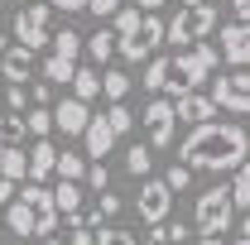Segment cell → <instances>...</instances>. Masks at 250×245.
I'll return each mask as SVG.
<instances>
[{
	"label": "cell",
	"instance_id": "obj_8",
	"mask_svg": "<svg viewBox=\"0 0 250 245\" xmlns=\"http://www.w3.org/2000/svg\"><path fill=\"white\" fill-rule=\"evenodd\" d=\"M135 212H140V221H145V226H159L164 216L173 212V192H168V183L145 173V183H140V197H135Z\"/></svg>",
	"mask_w": 250,
	"mask_h": 245
},
{
	"label": "cell",
	"instance_id": "obj_5",
	"mask_svg": "<svg viewBox=\"0 0 250 245\" xmlns=\"http://www.w3.org/2000/svg\"><path fill=\"white\" fill-rule=\"evenodd\" d=\"M159 43H164V20H159V10H140V24L130 34H116V53H121L125 62H145Z\"/></svg>",
	"mask_w": 250,
	"mask_h": 245
},
{
	"label": "cell",
	"instance_id": "obj_42",
	"mask_svg": "<svg viewBox=\"0 0 250 245\" xmlns=\"http://www.w3.org/2000/svg\"><path fill=\"white\" fill-rule=\"evenodd\" d=\"M164 5H178V0H140V10H164Z\"/></svg>",
	"mask_w": 250,
	"mask_h": 245
},
{
	"label": "cell",
	"instance_id": "obj_6",
	"mask_svg": "<svg viewBox=\"0 0 250 245\" xmlns=\"http://www.w3.org/2000/svg\"><path fill=\"white\" fill-rule=\"evenodd\" d=\"M192 221H197V231H212V236H226L231 226H236V207H231V192L226 187H207V192H197V202H192Z\"/></svg>",
	"mask_w": 250,
	"mask_h": 245
},
{
	"label": "cell",
	"instance_id": "obj_9",
	"mask_svg": "<svg viewBox=\"0 0 250 245\" xmlns=\"http://www.w3.org/2000/svg\"><path fill=\"white\" fill-rule=\"evenodd\" d=\"M48 10H53V5H43V0L20 5V15H15V43L43 48V43H48Z\"/></svg>",
	"mask_w": 250,
	"mask_h": 245
},
{
	"label": "cell",
	"instance_id": "obj_32",
	"mask_svg": "<svg viewBox=\"0 0 250 245\" xmlns=\"http://www.w3.org/2000/svg\"><path fill=\"white\" fill-rule=\"evenodd\" d=\"M82 178H87V183H92L96 192H101V187H111V168H106V163L96 159V163H87V173H82Z\"/></svg>",
	"mask_w": 250,
	"mask_h": 245
},
{
	"label": "cell",
	"instance_id": "obj_44",
	"mask_svg": "<svg viewBox=\"0 0 250 245\" xmlns=\"http://www.w3.org/2000/svg\"><path fill=\"white\" fill-rule=\"evenodd\" d=\"M178 5H202V0H178Z\"/></svg>",
	"mask_w": 250,
	"mask_h": 245
},
{
	"label": "cell",
	"instance_id": "obj_16",
	"mask_svg": "<svg viewBox=\"0 0 250 245\" xmlns=\"http://www.w3.org/2000/svg\"><path fill=\"white\" fill-rule=\"evenodd\" d=\"M53 140H48V135H43V140H34V149L24 154V178H34V183H43V178H48V173H53Z\"/></svg>",
	"mask_w": 250,
	"mask_h": 245
},
{
	"label": "cell",
	"instance_id": "obj_11",
	"mask_svg": "<svg viewBox=\"0 0 250 245\" xmlns=\"http://www.w3.org/2000/svg\"><path fill=\"white\" fill-rule=\"evenodd\" d=\"M173 125H178V116H173V101H149V106H145L149 149H168V144H173Z\"/></svg>",
	"mask_w": 250,
	"mask_h": 245
},
{
	"label": "cell",
	"instance_id": "obj_46",
	"mask_svg": "<svg viewBox=\"0 0 250 245\" xmlns=\"http://www.w3.org/2000/svg\"><path fill=\"white\" fill-rule=\"evenodd\" d=\"M145 245H159V241H154V236H149V241H145Z\"/></svg>",
	"mask_w": 250,
	"mask_h": 245
},
{
	"label": "cell",
	"instance_id": "obj_43",
	"mask_svg": "<svg viewBox=\"0 0 250 245\" xmlns=\"http://www.w3.org/2000/svg\"><path fill=\"white\" fill-rule=\"evenodd\" d=\"M43 245H62V241H58V236H43Z\"/></svg>",
	"mask_w": 250,
	"mask_h": 245
},
{
	"label": "cell",
	"instance_id": "obj_13",
	"mask_svg": "<svg viewBox=\"0 0 250 245\" xmlns=\"http://www.w3.org/2000/svg\"><path fill=\"white\" fill-rule=\"evenodd\" d=\"M34 67H39V48H29V43H10L5 58H0V77H5V82H29Z\"/></svg>",
	"mask_w": 250,
	"mask_h": 245
},
{
	"label": "cell",
	"instance_id": "obj_33",
	"mask_svg": "<svg viewBox=\"0 0 250 245\" xmlns=\"http://www.w3.org/2000/svg\"><path fill=\"white\" fill-rule=\"evenodd\" d=\"M5 106H10V111H24V106H29V92H24V82H10V87H5Z\"/></svg>",
	"mask_w": 250,
	"mask_h": 245
},
{
	"label": "cell",
	"instance_id": "obj_39",
	"mask_svg": "<svg viewBox=\"0 0 250 245\" xmlns=\"http://www.w3.org/2000/svg\"><path fill=\"white\" fill-rule=\"evenodd\" d=\"M43 5H62L67 15H77V10H87V0H43Z\"/></svg>",
	"mask_w": 250,
	"mask_h": 245
},
{
	"label": "cell",
	"instance_id": "obj_45",
	"mask_svg": "<svg viewBox=\"0 0 250 245\" xmlns=\"http://www.w3.org/2000/svg\"><path fill=\"white\" fill-rule=\"evenodd\" d=\"M5 43H10V39H5V29H0V48H5Z\"/></svg>",
	"mask_w": 250,
	"mask_h": 245
},
{
	"label": "cell",
	"instance_id": "obj_34",
	"mask_svg": "<svg viewBox=\"0 0 250 245\" xmlns=\"http://www.w3.org/2000/svg\"><path fill=\"white\" fill-rule=\"evenodd\" d=\"M135 24H140V10H125V5H121V10H116V24H111V29H116V34H130Z\"/></svg>",
	"mask_w": 250,
	"mask_h": 245
},
{
	"label": "cell",
	"instance_id": "obj_4",
	"mask_svg": "<svg viewBox=\"0 0 250 245\" xmlns=\"http://www.w3.org/2000/svg\"><path fill=\"white\" fill-rule=\"evenodd\" d=\"M221 24V15H217V5H178V15L164 24V39L168 43H178V48H188V43H197V39H207V34Z\"/></svg>",
	"mask_w": 250,
	"mask_h": 245
},
{
	"label": "cell",
	"instance_id": "obj_7",
	"mask_svg": "<svg viewBox=\"0 0 250 245\" xmlns=\"http://www.w3.org/2000/svg\"><path fill=\"white\" fill-rule=\"evenodd\" d=\"M212 106L217 111H231L236 121L250 111V72L246 67H231V72H221L217 87H212Z\"/></svg>",
	"mask_w": 250,
	"mask_h": 245
},
{
	"label": "cell",
	"instance_id": "obj_38",
	"mask_svg": "<svg viewBox=\"0 0 250 245\" xmlns=\"http://www.w3.org/2000/svg\"><path fill=\"white\" fill-rule=\"evenodd\" d=\"M15 187H20V183H15V178H5V173H0V207H5V202L15 197Z\"/></svg>",
	"mask_w": 250,
	"mask_h": 245
},
{
	"label": "cell",
	"instance_id": "obj_10",
	"mask_svg": "<svg viewBox=\"0 0 250 245\" xmlns=\"http://www.w3.org/2000/svg\"><path fill=\"white\" fill-rule=\"evenodd\" d=\"M217 53L221 62H231V67H246L250 62V29H246V20H231V24H217Z\"/></svg>",
	"mask_w": 250,
	"mask_h": 245
},
{
	"label": "cell",
	"instance_id": "obj_41",
	"mask_svg": "<svg viewBox=\"0 0 250 245\" xmlns=\"http://www.w3.org/2000/svg\"><path fill=\"white\" fill-rule=\"evenodd\" d=\"M231 15H236V20H246V15H250V0H231Z\"/></svg>",
	"mask_w": 250,
	"mask_h": 245
},
{
	"label": "cell",
	"instance_id": "obj_1",
	"mask_svg": "<svg viewBox=\"0 0 250 245\" xmlns=\"http://www.w3.org/2000/svg\"><path fill=\"white\" fill-rule=\"evenodd\" d=\"M250 154V135L241 121H197L188 130V140L178 144V159H183L192 173H231L236 163H246Z\"/></svg>",
	"mask_w": 250,
	"mask_h": 245
},
{
	"label": "cell",
	"instance_id": "obj_19",
	"mask_svg": "<svg viewBox=\"0 0 250 245\" xmlns=\"http://www.w3.org/2000/svg\"><path fill=\"white\" fill-rule=\"evenodd\" d=\"M82 48H87V58H92V62H111V58H116V29L101 24L92 39H82Z\"/></svg>",
	"mask_w": 250,
	"mask_h": 245
},
{
	"label": "cell",
	"instance_id": "obj_37",
	"mask_svg": "<svg viewBox=\"0 0 250 245\" xmlns=\"http://www.w3.org/2000/svg\"><path fill=\"white\" fill-rule=\"evenodd\" d=\"M67 245H92V226H87V221H72V231H67Z\"/></svg>",
	"mask_w": 250,
	"mask_h": 245
},
{
	"label": "cell",
	"instance_id": "obj_20",
	"mask_svg": "<svg viewBox=\"0 0 250 245\" xmlns=\"http://www.w3.org/2000/svg\"><path fill=\"white\" fill-rule=\"evenodd\" d=\"M231 207H236V216H246V207H250V173H246V163H236L231 168Z\"/></svg>",
	"mask_w": 250,
	"mask_h": 245
},
{
	"label": "cell",
	"instance_id": "obj_26",
	"mask_svg": "<svg viewBox=\"0 0 250 245\" xmlns=\"http://www.w3.org/2000/svg\"><path fill=\"white\" fill-rule=\"evenodd\" d=\"M149 163H154V149H149V144H130V149H125V173L145 178V173H149Z\"/></svg>",
	"mask_w": 250,
	"mask_h": 245
},
{
	"label": "cell",
	"instance_id": "obj_36",
	"mask_svg": "<svg viewBox=\"0 0 250 245\" xmlns=\"http://www.w3.org/2000/svg\"><path fill=\"white\" fill-rule=\"evenodd\" d=\"M121 5H125V0H87V10H92L96 20H106V15H116Z\"/></svg>",
	"mask_w": 250,
	"mask_h": 245
},
{
	"label": "cell",
	"instance_id": "obj_18",
	"mask_svg": "<svg viewBox=\"0 0 250 245\" xmlns=\"http://www.w3.org/2000/svg\"><path fill=\"white\" fill-rule=\"evenodd\" d=\"M67 82H72V96H82L87 106L101 96V72H96V67H72V77H67Z\"/></svg>",
	"mask_w": 250,
	"mask_h": 245
},
{
	"label": "cell",
	"instance_id": "obj_14",
	"mask_svg": "<svg viewBox=\"0 0 250 245\" xmlns=\"http://www.w3.org/2000/svg\"><path fill=\"white\" fill-rule=\"evenodd\" d=\"M82 140H87V159H106V154H111V144H116L121 135L111 130V121H106V116H87Z\"/></svg>",
	"mask_w": 250,
	"mask_h": 245
},
{
	"label": "cell",
	"instance_id": "obj_2",
	"mask_svg": "<svg viewBox=\"0 0 250 245\" xmlns=\"http://www.w3.org/2000/svg\"><path fill=\"white\" fill-rule=\"evenodd\" d=\"M5 226H10V236H53L58 231V207H53V192L43 183H24V192H15L10 202H5Z\"/></svg>",
	"mask_w": 250,
	"mask_h": 245
},
{
	"label": "cell",
	"instance_id": "obj_22",
	"mask_svg": "<svg viewBox=\"0 0 250 245\" xmlns=\"http://www.w3.org/2000/svg\"><path fill=\"white\" fill-rule=\"evenodd\" d=\"M53 173H58V178H72V183H82L87 159H82V154H72V149H62V154H53Z\"/></svg>",
	"mask_w": 250,
	"mask_h": 245
},
{
	"label": "cell",
	"instance_id": "obj_30",
	"mask_svg": "<svg viewBox=\"0 0 250 245\" xmlns=\"http://www.w3.org/2000/svg\"><path fill=\"white\" fill-rule=\"evenodd\" d=\"M106 121H111V130H116V135H130V130H135V116L125 111V101H111V111H106Z\"/></svg>",
	"mask_w": 250,
	"mask_h": 245
},
{
	"label": "cell",
	"instance_id": "obj_47",
	"mask_svg": "<svg viewBox=\"0 0 250 245\" xmlns=\"http://www.w3.org/2000/svg\"><path fill=\"white\" fill-rule=\"evenodd\" d=\"M173 245H178V241H173Z\"/></svg>",
	"mask_w": 250,
	"mask_h": 245
},
{
	"label": "cell",
	"instance_id": "obj_17",
	"mask_svg": "<svg viewBox=\"0 0 250 245\" xmlns=\"http://www.w3.org/2000/svg\"><path fill=\"white\" fill-rule=\"evenodd\" d=\"M53 207H58V216H67V221H82V183H72V178H58Z\"/></svg>",
	"mask_w": 250,
	"mask_h": 245
},
{
	"label": "cell",
	"instance_id": "obj_3",
	"mask_svg": "<svg viewBox=\"0 0 250 245\" xmlns=\"http://www.w3.org/2000/svg\"><path fill=\"white\" fill-rule=\"evenodd\" d=\"M217 62H221V53H217V43H188V48H178L173 58H168V82H164V92H192V87H202L207 82V72H217Z\"/></svg>",
	"mask_w": 250,
	"mask_h": 245
},
{
	"label": "cell",
	"instance_id": "obj_40",
	"mask_svg": "<svg viewBox=\"0 0 250 245\" xmlns=\"http://www.w3.org/2000/svg\"><path fill=\"white\" fill-rule=\"evenodd\" d=\"M197 245H226V236H212V231H197Z\"/></svg>",
	"mask_w": 250,
	"mask_h": 245
},
{
	"label": "cell",
	"instance_id": "obj_27",
	"mask_svg": "<svg viewBox=\"0 0 250 245\" xmlns=\"http://www.w3.org/2000/svg\"><path fill=\"white\" fill-rule=\"evenodd\" d=\"M24 130H29L34 140L53 135V116H48V106H29V111H24Z\"/></svg>",
	"mask_w": 250,
	"mask_h": 245
},
{
	"label": "cell",
	"instance_id": "obj_12",
	"mask_svg": "<svg viewBox=\"0 0 250 245\" xmlns=\"http://www.w3.org/2000/svg\"><path fill=\"white\" fill-rule=\"evenodd\" d=\"M48 116H53V130L62 135H82V125H87V101L82 96H62V101H48Z\"/></svg>",
	"mask_w": 250,
	"mask_h": 245
},
{
	"label": "cell",
	"instance_id": "obj_15",
	"mask_svg": "<svg viewBox=\"0 0 250 245\" xmlns=\"http://www.w3.org/2000/svg\"><path fill=\"white\" fill-rule=\"evenodd\" d=\"M173 116L197 125V121H207V116H217V106H212V96H202L197 87H192V92H178V96H173Z\"/></svg>",
	"mask_w": 250,
	"mask_h": 245
},
{
	"label": "cell",
	"instance_id": "obj_28",
	"mask_svg": "<svg viewBox=\"0 0 250 245\" xmlns=\"http://www.w3.org/2000/svg\"><path fill=\"white\" fill-rule=\"evenodd\" d=\"M164 82H168V58H154L149 53V67H145V92H164Z\"/></svg>",
	"mask_w": 250,
	"mask_h": 245
},
{
	"label": "cell",
	"instance_id": "obj_35",
	"mask_svg": "<svg viewBox=\"0 0 250 245\" xmlns=\"http://www.w3.org/2000/svg\"><path fill=\"white\" fill-rule=\"evenodd\" d=\"M53 101V82H29V106H48Z\"/></svg>",
	"mask_w": 250,
	"mask_h": 245
},
{
	"label": "cell",
	"instance_id": "obj_29",
	"mask_svg": "<svg viewBox=\"0 0 250 245\" xmlns=\"http://www.w3.org/2000/svg\"><path fill=\"white\" fill-rule=\"evenodd\" d=\"M101 96L106 101H125L130 96V72H106L101 77Z\"/></svg>",
	"mask_w": 250,
	"mask_h": 245
},
{
	"label": "cell",
	"instance_id": "obj_21",
	"mask_svg": "<svg viewBox=\"0 0 250 245\" xmlns=\"http://www.w3.org/2000/svg\"><path fill=\"white\" fill-rule=\"evenodd\" d=\"M0 173L15 178V183H24V144H5L0 140Z\"/></svg>",
	"mask_w": 250,
	"mask_h": 245
},
{
	"label": "cell",
	"instance_id": "obj_24",
	"mask_svg": "<svg viewBox=\"0 0 250 245\" xmlns=\"http://www.w3.org/2000/svg\"><path fill=\"white\" fill-rule=\"evenodd\" d=\"M72 67H77V58H67V53H48V58H43V82H67Z\"/></svg>",
	"mask_w": 250,
	"mask_h": 245
},
{
	"label": "cell",
	"instance_id": "obj_23",
	"mask_svg": "<svg viewBox=\"0 0 250 245\" xmlns=\"http://www.w3.org/2000/svg\"><path fill=\"white\" fill-rule=\"evenodd\" d=\"M92 245H140V236L125 231V226H106V221H101L92 231Z\"/></svg>",
	"mask_w": 250,
	"mask_h": 245
},
{
	"label": "cell",
	"instance_id": "obj_25",
	"mask_svg": "<svg viewBox=\"0 0 250 245\" xmlns=\"http://www.w3.org/2000/svg\"><path fill=\"white\" fill-rule=\"evenodd\" d=\"M24 135H29L24 130V111H5L0 116V140L5 144H24Z\"/></svg>",
	"mask_w": 250,
	"mask_h": 245
},
{
	"label": "cell",
	"instance_id": "obj_31",
	"mask_svg": "<svg viewBox=\"0 0 250 245\" xmlns=\"http://www.w3.org/2000/svg\"><path fill=\"white\" fill-rule=\"evenodd\" d=\"M164 183H168V192H188V187H192V168H188V163H173V168L164 173Z\"/></svg>",
	"mask_w": 250,
	"mask_h": 245
}]
</instances>
